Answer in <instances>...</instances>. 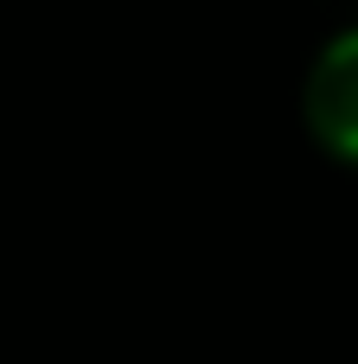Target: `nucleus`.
<instances>
[{
	"mask_svg": "<svg viewBox=\"0 0 358 364\" xmlns=\"http://www.w3.org/2000/svg\"><path fill=\"white\" fill-rule=\"evenodd\" d=\"M301 115H307V134L339 166H358V26L327 38V51L314 58L307 90H301Z\"/></svg>",
	"mask_w": 358,
	"mask_h": 364,
	"instance_id": "nucleus-1",
	"label": "nucleus"
}]
</instances>
